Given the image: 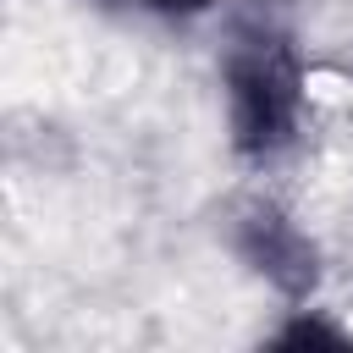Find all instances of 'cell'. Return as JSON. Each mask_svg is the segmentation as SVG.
Masks as SVG:
<instances>
[{
  "label": "cell",
  "instance_id": "obj_1",
  "mask_svg": "<svg viewBox=\"0 0 353 353\" xmlns=\"http://www.w3.org/2000/svg\"><path fill=\"white\" fill-rule=\"evenodd\" d=\"M221 88L226 132L243 160H276L281 149H292L309 105V66L276 0H248L226 17Z\"/></svg>",
  "mask_w": 353,
  "mask_h": 353
},
{
  "label": "cell",
  "instance_id": "obj_2",
  "mask_svg": "<svg viewBox=\"0 0 353 353\" xmlns=\"http://www.w3.org/2000/svg\"><path fill=\"white\" fill-rule=\"evenodd\" d=\"M232 248L243 254V265L254 270V276H265L281 298H309L314 292V281H320V254H314V243H309V232L281 210V204H270V199H254L243 215H237V226H232Z\"/></svg>",
  "mask_w": 353,
  "mask_h": 353
},
{
  "label": "cell",
  "instance_id": "obj_3",
  "mask_svg": "<svg viewBox=\"0 0 353 353\" xmlns=\"http://www.w3.org/2000/svg\"><path fill=\"white\" fill-rule=\"evenodd\" d=\"M270 342H276V347H336V342H342V331H336V325H325V320H314L309 309H298V314H292Z\"/></svg>",
  "mask_w": 353,
  "mask_h": 353
},
{
  "label": "cell",
  "instance_id": "obj_4",
  "mask_svg": "<svg viewBox=\"0 0 353 353\" xmlns=\"http://www.w3.org/2000/svg\"><path fill=\"white\" fill-rule=\"evenodd\" d=\"M105 6H121V11H138V17H160V22H193V17H210L221 0H105Z\"/></svg>",
  "mask_w": 353,
  "mask_h": 353
}]
</instances>
